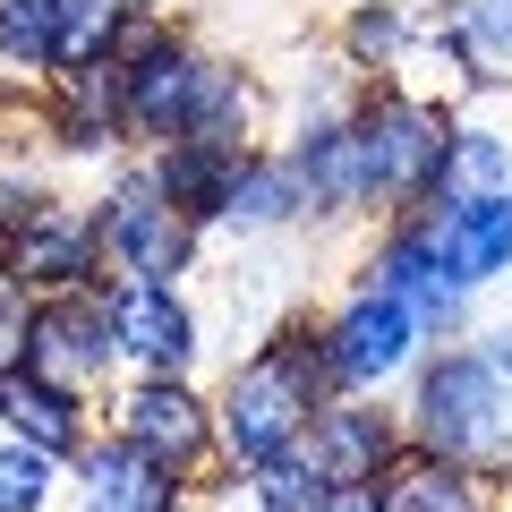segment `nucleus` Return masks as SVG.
<instances>
[{"label": "nucleus", "mask_w": 512, "mask_h": 512, "mask_svg": "<svg viewBox=\"0 0 512 512\" xmlns=\"http://www.w3.org/2000/svg\"><path fill=\"white\" fill-rule=\"evenodd\" d=\"M325 402H342L333 359H325V325L282 316V325L231 367V384H222V402H214V453L231 461V470L291 461L299 444H308V419Z\"/></svg>", "instance_id": "obj_1"}, {"label": "nucleus", "mask_w": 512, "mask_h": 512, "mask_svg": "<svg viewBox=\"0 0 512 512\" xmlns=\"http://www.w3.org/2000/svg\"><path fill=\"white\" fill-rule=\"evenodd\" d=\"M410 444H419V453H444V461H470V470H504V453H512L504 376H495L478 350L427 359L419 402H410Z\"/></svg>", "instance_id": "obj_2"}, {"label": "nucleus", "mask_w": 512, "mask_h": 512, "mask_svg": "<svg viewBox=\"0 0 512 512\" xmlns=\"http://www.w3.org/2000/svg\"><path fill=\"white\" fill-rule=\"evenodd\" d=\"M350 137H359V163H367V197H376L384 214H419V205H436L444 146H453V120H444V111L376 86L367 103H350Z\"/></svg>", "instance_id": "obj_3"}, {"label": "nucleus", "mask_w": 512, "mask_h": 512, "mask_svg": "<svg viewBox=\"0 0 512 512\" xmlns=\"http://www.w3.org/2000/svg\"><path fill=\"white\" fill-rule=\"evenodd\" d=\"M205 69L214 52H197L188 35H171L154 9L128 18V43H120V86H128V137H146L154 154L171 137H188L197 120V94H205Z\"/></svg>", "instance_id": "obj_4"}, {"label": "nucleus", "mask_w": 512, "mask_h": 512, "mask_svg": "<svg viewBox=\"0 0 512 512\" xmlns=\"http://www.w3.org/2000/svg\"><path fill=\"white\" fill-rule=\"evenodd\" d=\"M94 222H103V256L128 282H163L171 291V282L197 265V222L163 205V188H154L146 163H128L120 180L94 197Z\"/></svg>", "instance_id": "obj_5"}, {"label": "nucleus", "mask_w": 512, "mask_h": 512, "mask_svg": "<svg viewBox=\"0 0 512 512\" xmlns=\"http://www.w3.org/2000/svg\"><path fill=\"white\" fill-rule=\"evenodd\" d=\"M111 436L137 444L146 461H163L188 487V470L214 461V402H197L188 376H137V384H120V402H111Z\"/></svg>", "instance_id": "obj_6"}, {"label": "nucleus", "mask_w": 512, "mask_h": 512, "mask_svg": "<svg viewBox=\"0 0 512 512\" xmlns=\"http://www.w3.org/2000/svg\"><path fill=\"white\" fill-rule=\"evenodd\" d=\"M419 342L427 333H419V316H410V299L376 291V282H359V291L325 316V359H333V384H342V393L393 384L410 359H419Z\"/></svg>", "instance_id": "obj_7"}, {"label": "nucleus", "mask_w": 512, "mask_h": 512, "mask_svg": "<svg viewBox=\"0 0 512 512\" xmlns=\"http://www.w3.org/2000/svg\"><path fill=\"white\" fill-rule=\"evenodd\" d=\"M111 359H120V342H111L103 291H60V299L26 308V376L60 384L69 402H86L94 384L111 376Z\"/></svg>", "instance_id": "obj_8"}, {"label": "nucleus", "mask_w": 512, "mask_h": 512, "mask_svg": "<svg viewBox=\"0 0 512 512\" xmlns=\"http://www.w3.org/2000/svg\"><path fill=\"white\" fill-rule=\"evenodd\" d=\"M9 282H18L26 299L103 291V222H94V205H77V197L43 205L18 231V248H9Z\"/></svg>", "instance_id": "obj_9"}, {"label": "nucleus", "mask_w": 512, "mask_h": 512, "mask_svg": "<svg viewBox=\"0 0 512 512\" xmlns=\"http://www.w3.org/2000/svg\"><path fill=\"white\" fill-rule=\"evenodd\" d=\"M103 308H111V342L137 376H188L197 367V308L163 282H103Z\"/></svg>", "instance_id": "obj_10"}, {"label": "nucleus", "mask_w": 512, "mask_h": 512, "mask_svg": "<svg viewBox=\"0 0 512 512\" xmlns=\"http://www.w3.org/2000/svg\"><path fill=\"white\" fill-rule=\"evenodd\" d=\"M299 461H308L325 487H376L393 461H402V427H393V410H367V402H325L308 419V444H299Z\"/></svg>", "instance_id": "obj_11"}, {"label": "nucleus", "mask_w": 512, "mask_h": 512, "mask_svg": "<svg viewBox=\"0 0 512 512\" xmlns=\"http://www.w3.org/2000/svg\"><path fill=\"white\" fill-rule=\"evenodd\" d=\"M495 478L504 470H470V461H444V453L402 444V461L376 478V504L384 512H504Z\"/></svg>", "instance_id": "obj_12"}, {"label": "nucleus", "mask_w": 512, "mask_h": 512, "mask_svg": "<svg viewBox=\"0 0 512 512\" xmlns=\"http://www.w3.org/2000/svg\"><path fill=\"white\" fill-rule=\"evenodd\" d=\"M146 171H154V188H163L171 214H188L205 231V222L231 214V188H239V171H248V154L205 146V137H171L163 154H146Z\"/></svg>", "instance_id": "obj_13"}, {"label": "nucleus", "mask_w": 512, "mask_h": 512, "mask_svg": "<svg viewBox=\"0 0 512 512\" xmlns=\"http://www.w3.org/2000/svg\"><path fill=\"white\" fill-rule=\"evenodd\" d=\"M77 487H86V512H180V495H188L163 461H146L120 436L77 453Z\"/></svg>", "instance_id": "obj_14"}, {"label": "nucleus", "mask_w": 512, "mask_h": 512, "mask_svg": "<svg viewBox=\"0 0 512 512\" xmlns=\"http://www.w3.org/2000/svg\"><path fill=\"white\" fill-rule=\"evenodd\" d=\"M427 222H436L444 274H453L461 291L512 274V197H487V205H427Z\"/></svg>", "instance_id": "obj_15"}, {"label": "nucleus", "mask_w": 512, "mask_h": 512, "mask_svg": "<svg viewBox=\"0 0 512 512\" xmlns=\"http://www.w3.org/2000/svg\"><path fill=\"white\" fill-rule=\"evenodd\" d=\"M0 427L18 444H35V453H52V461H77L86 453V402H69L60 384H43V376H0Z\"/></svg>", "instance_id": "obj_16"}, {"label": "nucleus", "mask_w": 512, "mask_h": 512, "mask_svg": "<svg viewBox=\"0 0 512 512\" xmlns=\"http://www.w3.org/2000/svg\"><path fill=\"white\" fill-rule=\"evenodd\" d=\"M60 35H69V0H0V69H9V86L52 77Z\"/></svg>", "instance_id": "obj_17"}, {"label": "nucleus", "mask_w": 512, "mask_h": 512, "mask_svg": "<svg viewBox=\"0 0 512 512\" xmlns=\"http://www.w3.org/2000/svg\"><path fill=\"white\" fill-rule=\"evenodd\" d=\"M487 197H512V137L495 128H453L444 146V180H436V205H487Z\"/></svg>", "instance_id": "obj_18"}, {"label": "nucleus", "mask_w": 512, "mask_h": 512, "mask_svg": "<svg viewBox=\"0 0 512 512\" xmlns=\"http://www.w3.org/2000/svg\"><path fill=\"white\" fill-rule=\"evenodd\" d=\"M308 214V188H299L291 154H248V171H239L231 188V231H291V222Z\"/></svg>", "instance_id": "obj_19"}, {"label": "nucleus", "mask_w": 512, "mask_h": 512, "mask_svg": "<svg viewBox=\"0 0 512 512\" xmlns=\"http://www.w3.org/2000/svg\"><path fill=\"white\" fill-rule=\"evenodd\" d=\"M410 9L402 0H350V18H342V69H393L402 60V43H410Z\"/></svg>", "instance_id": "obj_20"}, {"label": "nucleus", "mask_w": 512, "mask_h": 512, "mask_svg": "<svg viewBox=\"0 0 512 512\" xmlns=\"http://www.w3.org/2000/svg\"><path fill=\"white\" fill-rule=\"evenodd\" d=\"M453 35L478 77H512V0H453Z\"/></svg>", "instance_id": "obj_21"}, {"label": "nucleus", "mask_w": 512, "mask_h": 512, "mask_svg": "<svg viewBox=\"0 0 512 512\" xmlns=\"http://www.w3.org/2000/svg\"><path fill=\"white\" fill-rule=\"evenodd\" d=\"M325 495H333V487H325V478H316L299 453H291V461H265V470H248V504H256V512H325Z\"/></svg>", "instance_id": "obj_22"}, {"label": "nucleus", "mask_w": 512, "mask_h": 512, "mask_svg": "<svg viewBox=\"0 0 512 512\" xmlns=\"http://www.w3.org/2000/svg\"><path fill=\"white\" fill-rule=\"evenodd\" d=\"M52 487H60V461L52 453H35V444H0V512H43L52 504Z\"/></svg>", "instance_id": "obj_23"}, {"label": "nucleus", "mask_w": 512, "mask_h": 512, "mask_svg": "<svg viewBox=\"0 0 512 512\" xmlns=\"http://www.w3.org/2000/svg\"><path fill=\"white\" fill-rule=\"evenodd\" d=\"M26 308H35V299H26L18 282H0V376L26 367Z\"/></svg>", "instance_id": "obj_24"}, {"label": "nucleus", "mask_w": 512, "mask_h": 512, "mask_svg": "<svg viewBox=\"0 0 512 512\" xmlns=\"http://www.w3.org/2000/svg\"><path fill=\"white\" fill-rule=\"evenodd\" d=\"M478 359H487V367H495V376H504V384H512V325H495V333H487V350H478Z\"/></svg>", "instance_id": "obj_25"}, {"label": "nucleus", "mask_w": 512, "mask_h": 512, "mask_svg": "<svg viewBox=\"0 0 512 512\" xmlns=\"http://www.w3.org/2000/svg\"><path fill=\"white\" fill-rule=\"evenodd\" d=\"M325 512H384V504H376V487H333Z\"/></svg>", "instance_id": "obj_26"}, {"label": "nucleus", "mask_w": 512, "mask_h": 512, "mask_svg": "<svg viewBox=\"0 0 512 512\" xmlns=\"http://www.w3.org/2000/svg\"><path fill=\"white\" fill-rule=\"evenodd\" d=\"M9 248H18V231H9V222H0V282H9Z\"/></svg>", "instance_id": "obj_27"}, {"label": "nucleus", "mask_w": 512, "mask_h": 512, "mask_svg": "<svg viewBox=\"0 0 512 512\" xmlns=\"http://www.w3.org/2000/svg\"><path fill=\"white\" fill-rule=\"evenodd\" d=\"M128 9H163V0H128Z\"/></svg>", "instance_id": "obj_28"}, {"label": "nucleus", "mask_w": 512, "mask_h": 512, "mask_svg": "<svg viewBox=\"0 0 512 512\" xmlns=\"http://www.w3.org/2000/svg\"><path fill=\"white\" fill-rule=\"evenodd\" d=\"M231 512H256V504H231Z\"/></svg>", "instance_id": "obj_29"}, {"label": "nucleus", "mask_w": 512, "mask_h": 512, "mask_svg": "<svg viewBox=\"0 0 512 512\" xmlns=\"http://www.w3.org/2000/svg\"><path fill=\"white\" fill-rule=\"evenodd\" d=\"M180 512H188V495H180Z\"/></svg>", "instance_id": "obj_30"}]
</instances>
